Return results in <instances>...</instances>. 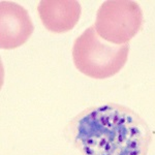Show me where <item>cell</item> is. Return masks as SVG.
<instances>
[{"label": "cell", "instance_id": "obj_5", "mask_svg": "<svg viewBox=\"0 0 155 155\" xmlns=\"http://www.w3.org/2000/svg\"><path fill=\"white\" fill-rule=\"evenodd\" d=\"M37 12L49 31L63 33L76 26L82 9L76 0H42L37 5Z\"/></svg>", "mask_w": 155, "mask_h": 155}, {"label": "cell", "instance_id": "obj_2", "mask_svg": "<svg viewBox=\"0 0 155 155\" xmlns=\"http://www.w3.org/2000/svg\"><path fill=\"white\" fill-rule=\"evenodd\" d=\"M128 52V44H110L101 39L94 26H91L74 41L72 59L76 67L85 76L104 80L115 76L123 68Z\"/></svg>", "mask_w": 155, "mask_h": 155}, {"label": "cell", "instance_id": "obj_4", "mask_svg": "<svg viewBox=\"0 0 155 155\" xmlns=\"http://www.w3.org/2000/svg\"><path fill=\"white\" fill-rule=\"evenodd\" d=\"M28 12L12 1L0 2V47L12 50L21 47L33 33Z\"/></svg>", "mask_w": 155, "mask_h": 155}, {"label": "cell", "instance_id": "obj_1", "mask_svg": "<svg viewBox=\"0 0 155 155\" xmlns=\"http://www.w3.org/2000/svg\"><path fill=\"white\" fill-rule=\"evenodd\" d=\"M66 131L84 155H147L152 141L149 126L139 114L112 102L84 110Z\"/></svg>", "mask_w": 155, "mask_h": 155}, {"label": "cell", "instance_id": "obj_3", "mask_svg": "<svg viewBox=\"0 0 155 155\" xmlns=\"http://www.w3.org/2000/svg\"><path fill=\"white\" fill-rule=\"evenodd\" d=\"M143 22V12L137 2L109 0L102 2L97 11L94 28L104 41L121 46L137 35Z\"/></svg>", "mask_w": 155, "mask_h": 155}]
</instances>
